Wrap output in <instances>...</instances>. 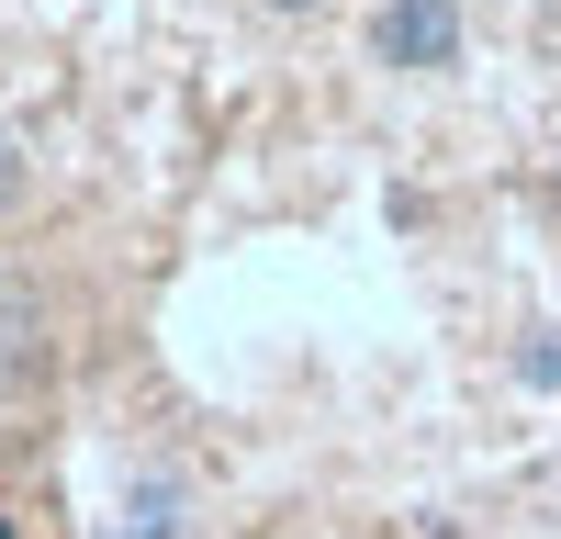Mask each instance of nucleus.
I'll return each mask as SVG.
<instances>
[{"mask_svg":"<svg viewBox=\"0 0 561 539\" xmlns=\"http://www.w3.org/2000/svg\"><path fill=\"white\" fill-rule=\"evenodd\" d=\"M517 382H539V393H550V382H561V326H539V337H528V348H517Z\"/></svg>","mask_w":561,"mask_h":539,"instance_id":"nucleus-3","label":"nucleus"},{"mask_svg":"<svg viewBox=\"0 0 561 539\" xmlns=\"http://www.w3.org/2000/svg\"><path fill=\"white\" fill-rule=\"evenodd\" d=\"M12 203H23V135L0 124V214H12Z\"/></svg>","mask_w":561,"mask_h":539,"instance_id":"nucleus-4","label":"nucleus"},{"mask_svg":"<svg viewBox=\"0 0 561 539\" xmlns=\"http://www.w3.org/2000/svg\"><path fill=\"white\" fill-rule=\"evenodd\" d=\"M113 539H180V483H135L113 506Z\"/></svg>","mask_w":561,"mask_h":539,"instance_id":"nucleus-2","label":"nucleus"},{"mask_svg":"<svg viewBox=\"0 0 561 539\" xmlns=\"http://www.w3.org/2000/svg\"><path fill=\"white\" fill-rule=\"evenodd\" d=\"M270 12H314V0H270Z\"/></svg>","mask_w":561,"mask_h":539,"instance_id":"nucleus-5","label":"nucleus"},{"mask_svg":"<svg viewBox=\"0 0 561 539\" xmlns=\"http://www.w3.org/2000/svg\"><path fill=\"white\" fill-rule=\"evenodd\" d=\"M370 57L382 68H449L460 57V0H382L370 12Z\"/></svg>","mask_w":561,"mask_h":539,"instance_id":"nucleus-1","label":"nucleus"}]
</instances>
